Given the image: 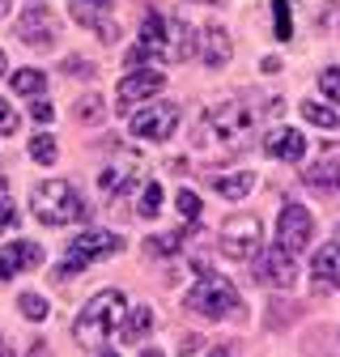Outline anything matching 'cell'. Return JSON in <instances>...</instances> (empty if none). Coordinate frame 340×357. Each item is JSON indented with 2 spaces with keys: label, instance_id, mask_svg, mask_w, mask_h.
I'll list each match as a JSON object with an SVG mask.
<instances>
[{
  "label": "cell",
  "instance_id": "1",
  "mask_svg": "<svg viewBox=\"0 0 340 357\" xmlns=\"http://www.w3.org/2000/svg\"><path fill=\"white\" fill-rule=\"evenodd\" d=\"M34 217L42 221V226H68V221H85V213H90V204L81 200L77 188H68L64 178H47V183H38L34 196Z\"/></svg>",
  "mask_w": 340,
  "mask_h": 357
},
{
  "label": "cell",
  "instance_id": "2",
  "mask_svg": "<svg viewBox=\"0 0 340 357\" xmlns=\"http://www.w3.org/2000/svg\"><path fill=\"white\" fill-rule=\"evenodd\" d=\"M238 306H242V298L222 273H200V281L187 294V310L192 315H204V319H230Z\"/></svg>",
  "mask_w": 340,
  "mask_h": 357
},
{
  "label": "cell",
  "instance_id": "3",
  "mask_svg": "<svg viewBox=\"0 0 340 357\" xmlns=\"http://www.w3.org/2000/svg\"><path fill=\"white\" fill-rule=\"evenodd\" d=\"M119 310H123V294L119 289H107V294L90 298V306H85L77 315V324H72L77 344H102L111 336V328L119 324Z\"/></svg>",
  "mask_w": 340,
  "mask_h": 357
},
{
  "label": "cell",
  "instance_id": "4",
  "mask_svg": "<svg viewBox=\"0 0 340 357\" xmlns=\"http://www.w3.org/2000/svg\"><path fill=\"white\" fill-rule=\"evenodd\" d=\"M123 243L115 238V234H107V230H85V234H77L72 243H68V255L60 259V268H56V281H68V277H77L85 264H94V259H107V255H115Z\"/></svg>",
  "mask_w": 340,
  "mask_h": 357
},
{
  "label": "cell",
  "instance_id": "5",
  "mask_svg": "<svg viewBox=\"0 0 340 357\" xmlns=\"http://www.w3.org/2000/svg\"><path fill=\"white\" fill-rule=\"evenodd\" d=\"M149 60H170V22L162 13H149L141 26V43L128 52V68H145Z\"/></svg>",
  "mask_w": 340,
  "mask_h": 357
},
{
  "label": "cell",
  "instance_id": "6",
  "mask_svg": "<svg viewBox=\"0 0 340 357\" xmlns=\"http://www.w3.org/2000/svg\"><path fill=\"white\" fill-rule=\"evenodd\" d=\"M260 234H264L260 217H251V213L230 217L226 226H222V255H230V259H247V255H255V247H260Z\"/></svg>",
  "mask_w": 340,
  "mask_h": 357
},
{
  "label": "cell",
  "instance_id": "7",
  "mask_svg": "<svg viewBox=\"0 0 340 357\" xmlns=\"http://www.w3.org/2000/svg\"><path fill=\"white\" fill-rule=\"evenodd\" d=\"M311 238H315V217L302 204H285L281 217H277V243L298 255V251L311 247Z\"/></svg>",
  "mask_w": 340,
  "mask_h": 357
},
{
  "label": "cell",
  "instance_id": "8",
  "mask_svg": "<svg viewBox=\"0 0 340 357\" xmlns=\"http://www.w3.org/2000/svg\"><path fill=\"white\" fill-rule=\"evenodd\" d=\"M162 85H166V73H162V68H137V73H128V77L119 81V89H115V98H119L115 107H119V111H132L137 102L162 94Z\"/></svg>",
  "mask_w": 340,
  "mask_h": 357
},
{
  "label": "cell",
  "instance_id": "9",
  "mask_svg": "<svg viewBox=\"0 0 340 357\" xmlns=\"http://www.w3.org/2000/svg\"><path fill=\"white\" fill-rule=\"evenodd\" d=\"M179 123V107L175 102H153V107H141L132 115V137H145V141H166Z\"/></svg>",
  "mask_w": 340,
  "mask_h": 357
},
{
  "label": "cell",
  "instance_id": "10",
  "mask_svg": "<svg viewBox=\"0 0 340 357\" xmlns=\"http://www.w3.org/2000/svg\"><path fill=\"white\" fill-rule=\"evenodd\" d=\"M255 277H260L264 285H272V289H293V285H298V264H293V251H285L281 243H277V247H268V251L260 255V264H255Z\"/></svg>",
  "mask_w": 340,
  "mask_h": 357
},
{
  "label": "cell",
  "instance_id": "11",
  "mask_svg": "<svg viewBox=\"0 0 340 357\" xmlns=\"http://www.w3.org/2000/svg\"><path fill=\"white\" fill-rule=\"evenodd\" d=\"M251 107L247 102H217V107H208V115H204V123L217 132L222 141H242L247 137V128H251Z\"/></svg>",
  "mask_w": 340,
  "mask_h": 357
},
{
  "label": "cell",
  "instance_id": "12",
  "mask_svg": "<svg viewBox=\"0 0 340 357\" xmlns=\"http://www.w3.org/2000/svg\"><path fill=\"white\" fill-rule=\"evenodd\" d=\"M111 5H115V0H68L72 17H77L81 26H90V30H94V38H102V43H115V38H119L115 22L107 17V13H111Z\"/></svg>",
  "mask_w": 340,
  "mask_h": 357
},
{
  "label": "cell",
  "instance_id": "13",
  "mask_svg": "<svg viewBox=\"0 0 340 357\" xmlns=\"http://www.w3.org/2000/svg\"><path fill=\"white\" fill-rule=\"evenodd\" d=\"M38 264H42V247L34 238H13L9 247H0V281H13L17 273H30Z\"/></svg>",
  "mask_w": 340,
  "mask_h": 357
},
{
  "label": "cell",
  "instance_id": "14",
  "mask_svg": "<svg viewBox=\"0 0 340 357\" xmlns=\"http://www.w3.org/2000/svg\"><path fill=\"white\" fill-rule=\"evenodd\" d=\"M17 34H22V43L26 47H38V52H47L52 43H56V17L42 9V5H34V9H26L22 13V22H17Z\"/></svg>",
  "mask_w": 340,
  "mask_h": 357
},
{
  "label": "cell",
  "instance_id": "15",
  "mask_svg": "<svg viewBox=\"0 0 340 357\" xmlns=\"http://www.w3.org/2000/svg\"><path fill=\"white\" fill-rule=\"evenodd\" d=\"M230 52H234V43H230L226 26H204V30H196V56L204 60V68H222L230 60Z\"/></svg>",
  "mask_w": 340,
  "mask_h": 357
},
{
  "label": "cell",
  "instance_id": "16",
  "mask_svg": "<svg viewBox=\"0 0 340 357\" xmlns=\"http://www.w3.org/2000/svg\"><path fill=\"white\" fill-rule=\"evenodd\" d=\"M264 149L272 153V158H281V162H298L307 153V137L302 132H293V128H268V137H264Z\"/></svg>",
  "mask_w": 340,
  "mask_h": 357
},
{
  "label": "cell",
  "instance_id": "17",
  "mask_svg": "<svg viewBox=\"0 0 340 357\" xmlns=\"http://www.w3.org/2000/svg\"><path fill=\"white\" fill-rule=\"evenodd\" d=\"M302 178L311 188H340V145H332L319 162H311L302 170Z\"/></svg>",
  "mask_w": 340,
  "mask_h": 357
},
{
  "label": "cell",
  "instance_id": "18",
  "mask_svg": "<svg viewBox=\"0 0 340 357\" xmlns=\"http://www.w3.org/2000/svg\"><path fill=\"white\" fill-rule=\"evenodd\" d=\"M311 273H315L323 285H340V243L319 247V255H315V264H311Z\"/></svg>",
  "mask_w": 340,
  "mask_h": 357
},
{
  "label": "cell",
  "instance_id": "19",
  "mask_svg": "<svg viewBox=\"0 0 340 357\" xmlns=\"http://www.w3.org/2000/svg\"><path fill=\"white\" fill-rule=\"evenodd\" d=\"M212 188H217L226 200H242V196L255 188V174H251V170H238V174H217V178H212Z\"/></svg>",
  "mask_w": 340,
  "mask_h": 357
},
{
  "label": "cell",
  "instance_id": "20",
  "mask_svg": "<svg viewBox=\"0 0 340 357\" xmlns=\"http://www.w3.org/2000/svg\"><path fill=\"white\" fill-rule=\"evenodd\" d=\"M149 324H153V310L149 306H132L128 310V319H123V340H145V332H149Z\"/></svg>",
  "mask_w": 340,
  "mask_h": 357
},
{
  "label": "cell",
  "instance_id": "21",
  "mask_svg": "<svg viewBox=\"0 0 340 357\" xmlns=\"http://www.w3.org/2000/svg\"><path fill=\"white\" fill-rule=\"evenodd\" d=\"M13 89L17 94H42V89H47V77H42V68H17Z\"/></svg>",
  "mask_w": 340,
  "mask_h": 357
},
{
  "label": "cell",
  "instance_id": "22",
  "mask_svg": "<svg viewBox=\"0 0 340 357\" xmlns=\"http://www.w3.org/2000/svg\"><path fill=\"white\" fill-rule=\"evenodd\" d=\"M298 111H302V119H307V123H315V128H327V132L340 123V115H336L332 107H323V102H302Z\"/></svg>",
  "mask_w": 340,
  "mask_h": 357
},
{
  "label": "cell",
  "instance_id": "23",
  "mask_svg": "<svg viewBox=\"0 0 340 357\" xmlns=\"http://www.w3.org/2000/svg\"><path fill=\"white\" fill-rule=\"evenodd\" d=\"M77 119H81V123H102V119H107L102 94H85V98L77 102Z\"/></svg>",
  "mask_w": 340,
  "mask_h": 357
},
{
  "label": "cell",
  "instance_id": "24",
  "mask_svg": "<svg viewBox=\"0 0 340 357\" xmlns=\"http://www.w3.org/2000/svg\"><path fill=\"white\" fill-rule=\"evenodd\" d=\"M56 153H60V149H56V137H47V132L30 141V158H34L38 166H52V162H56Z\"/></svg>",
  "mask_w": 340,
  "mask_h": 357
},
{
  "label": "cell",
  "instance_id": "25",
  "mask_svg": "<svg viewBox=\"0 0 340 357\" xmlns=\"http://www.w3.org/2000/svg\"><path fill=\"white\" fill-rule=\"evenodd\" d=\"M17 306H22V315H26V319H34V324L47 319V302H42L38 294H22V298H17Z\"/></svg>",
  "mask_w": 340,
  "mask_h": 357
},
{
  "label": "cell",
  "instance_id": "26",
  "mask_svg": "<svg viewBox=\"0 0 340 357\" xmlns=\"http://www.w3.org/2000/svg\"><path fill=\"white\" fill-rule=\"evenodd\" d=\"M272 17H277V38L289 43L293 38V22H289V0H272Z\"/></svg>",
  "mask_w": 340,
  "mask_h": 357
},
{
  "label": "cell",
  "instance_id": "27",
  "mask_svg": "<svg viewBox=\"0 0 340 357\" xmlns=\"http://www.w3.org/2000/svg\"><path fill=\"white\" fill-rule=\"evenodd\" d=\"M157 213H162V188L149 183L145 196H141V217H157Z\"/></svg>",
  "mask_w": 340,
  "mask_h": 357
},
{
  "label": "cell",
  "instance_id": "28",
  "mask_svg": "<svg viewBox=\"0 0 340 357\" xmlns=\"http://www.w3.org/2000/svg\"><path fill=\"white\" fill-rule=\"evenodd\" d=\"M179 247H183V234H153V238H149V251H153V255L179 251Z\"/></svg>",
  "mask_w": 340,
  "mask_h": 357
},
{
  "label": "cell",
  "instance_id": "29",
  "mask_svg": "<svg viewBox=\"0 0 340 357\" xmlns=\"http://www.w3.org/2000/svg\"><path fill=\"white\" fill-rule=\"evenodd\" d=\"M319 89H323L332 102H340V68H323L319 73Z\"/></svg>",
  "mask_w": 340,
  "mask_h": 357
},
{
  "label": "cell",
  "instance_id": "30",
  "mask_svg": "<svg viewBox=\"0 0 340 357\" xmlns=\"http://www.w3.org/2000/svg\"><path fill=\"white\" fill-rule=\"evenodd\" d=\"M175 204H179V213H183L187 221H196V217H200V196H196V192H179V196H175Z\"/></svg>",
  "mask_w": 340,
  "mask_h": 357
},
{
  "label": "cell",
  "instance_id": "31",
  "mask_svg": "<svg viewBox=\"0 0 340 357\" xmlns=\"http://www.w3.org/2000/svg\"><path fill=\"white\" fill-rule=\"evenodd\" d=\"M17 132V115H13V107L0 98V137H13Z\"/></svg>",
  "mask_w": 340,
  "mask_h": 357
},
{
  "label": "cell",
  "instance_id": "32",
  "mask_svg": "<svg viewBox=\"0 0 340 357\" xmlns=\"http://www.w3.org/2000/svg\"><path fill=\"white\" fill-rule=\"evenodd\" d=\"M30 111H34V119H38V123H52V119H56V107H52L47 98H34V102H30Z\"/></svg>",
  "mask_w": 340,
  "mask_h": 357
},
{
  "label": "cell",
  "instance_id": "33",
  "mask_svg": "<svg viewBox=\"0 0 340 357\" xmlns=\"http://www.w3.org/2000/svg\"><path fill=\"white\" fill-rule=\"evenodd\" d=\"M64 73H72V77H94V64L90 60H68Z\"/></svg>",
  "mask_w": 340,
  "mask_h": 357
},
{
  "label": "cell",
  "instance_id": "34",
  "mask_svg": "<svg viewBox=\"0 0 340 357\" xmlns=\"http://www.w3.org/2000/svg\"><path fill=\"white\" fill-rule=\"evenodd\" d=\"M13 221H17V208H13L9 200H0V230H9Z\"/></svg>",
  "mask_w": 340,
  "mask_h": 357
},
{
  "label": "cell",
  "instance_id": "35",
  "mask_svg": "<svg viewBox=\"0 0 340 357\" xmlns=\"http://www.w3.org/2000/svg\"><path fill=\"white\" fill-rule=\"evenodd\" d=\"M179 349H183V353H196V349H200V336H183V344H179Z\"/></svg>",
  "mask_w": 340,
  "mask_h": 357
},
{
  "label": "cell",
  "instance_id": "36",
  "mask_svg": "<svg viewBox=\"0 0 340 357\" xmlns=\"http://www.w3.org/2000/svg\"><path fill=\"white\" fill-rule=\"evenodd\" d=\"M0 357H13V349H9V340H0Z\"/></svg>",
  "mask_w": 340,
  "mask_h": 357
},
{
  "label": "cell",
  "instance_id": "37",
  "mask_svg": "<svg viewBox=\"0 0 340 357\" xmlns=\"http://www.w3.org/2000/svg\"><path fill=\"white\" fill-rule=\"evenodd\" d=\"M9 9H13V0H0V17H5Z\"/></svg>",
  "mask_w": 340,
  "mask_h": 357
},
{
  "label": "cell",
  "instance_id": "38",
  "mask_svg": "<svg viewBox=\"0 0 340 357\" xmlns=\"http://www.w3.org/2000/svg\"><path fill=\"white\" fill-rule=\"evenodd\" d=\"M26 357H47V353H42V344H34V349H30Z\"/></svg>",
  "mask_w": 340,
  "mask_h": 357
},
{
  "label": "cell",
  "instance_id": "39",
  "mask_svg": "<svg viewBox=\"0 0 340 357\" xmlns=\"http://www.w3.org/2000/svg\"><path fill=\"white\" fill-rule=\"evenodd\" d=\"M141 357H162V353H157V349H145V353H141Z\"/></svg>",
  "mask_w": 340,
  "mask_h": 357
},
{
  "label": "cell",
  "instance_id": "40",
  "mask_svg": "<svg viewBox=\"0 0 340 357\" xmlns=\"http://www.w3.org/2000/svg\"><path fill=\"white\" fill-rule=\"evenodd\" d=\"M0 192H5V170H0Z\"/></svg>",
  "mask_w": 340,
  "mask_h": 357
},
{
  "label": "cell",
  "instance_id": "41",
  "mask_svg": "<svg viewBox=\"0 0 340 357\" xmlns=\"http://www.w3.org/2000/svg\"><path fill=\"white\" fill-rule=\"evenodd\" d=\"M0 73H5V52H0Z\"/></svg>",
  "mask_w": 340,
  "mask_h": 357
},
{
  "label": "cell",
  "instance_id": "42",
  "mask_svg": "<svg viewBox=\"0 0 340 357\" xmlns=\"http://www.w3.org/2000/svg\"><path fill=\"white\" fill-rule=\"evenodd\" d=\"M102 357H115V353H111V349H107V353H102Z\"/></svg>",
  "mask_w": 340,
  "mask_h": 357
}]
</instances>
